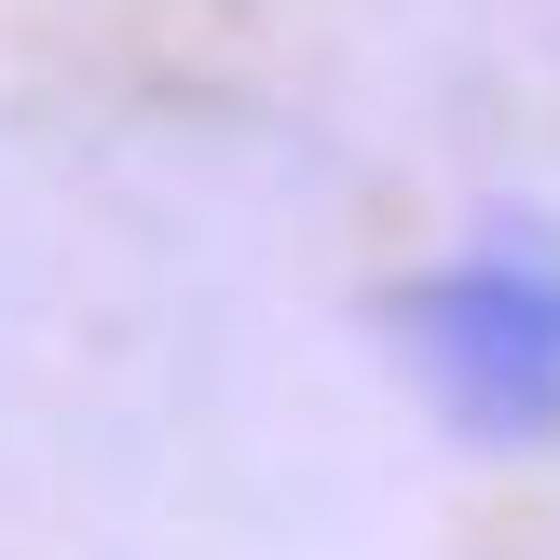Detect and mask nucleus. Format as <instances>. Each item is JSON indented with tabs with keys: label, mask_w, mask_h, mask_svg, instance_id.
Returning <instances> with one entry per match:
<instances>
[{
	"label": "nucleus",
	"mask_w": 560,
	"mask_h": 560,
	"mask_svg": "<svg viewBox=\"0 0 560 560\" xmlns=\"http://www.w3.org/2000/svg\"><path fill=\"white\" fill-rule=\"evenodd\" d=\"M397 355L438 397V424L479 452H547L560 438V219L492 206L438 273L397 288Z\"/></svg>",
	"instance_id": "f257e3e1"
}]
</instances>
